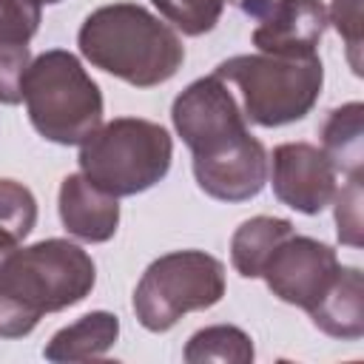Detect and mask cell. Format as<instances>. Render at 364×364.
I'll use <instances>...</instances> for the list:
<instances>
[{
	"instance_id": "obj_23",
	"label": "cell",
	"mask_w": 364,
	"mask_h": 364,
	"mask_svg": "<svg viewBox=\"0 0 364 364\" xmlns=\"http://www.w3.org/2000/svg\"><path fill=\"white\" fill-rule=\"evenodd\" d=\"M14 247H17V242H14V239H9L6 233H0V262H3Z\"/></svg>"
},
{
	"instance_id": "obj_13",
	"label": "cell",
	"mask_w": 364,
	"mask_h": 364,
	"mask_svg": "<svg viewBox=\"0 0 364 364\" xmlns=\"http://www.w3.org/2000/svg\"><path fill=\"white\" fill-rule=\"evenodd\" d=\"M119 336V318L108 310H94L80 316L74 324L57 330L46 344L43 355L48 361H91L102 358Z\"/></svg>"
},
{
	"instance_id": "obj_5",
	"label": "cell",
	"mask_w": 364,
	"mask_h": 364,
	"mask_svg": "<svg viewBox=\"0 0 364 364\" xmlns=\"http://www.w3.org/2000/svg\"><path fill=\"white\" fill-rule=\"evenodd\" d=\"M171 156L173 142L159 122L117 117L82 142L80 171L111 196H134L165 179Z\"/></svg>"
},
{
	"instance_id": "obj_9",
	"label": "cell",
	"mask_w": 364,
	"mask_h": 364,
	"mask_svg": "<svg viewBox=\"0 0 364 364\" xmlns=\"http://www.w3.org/2000/svg\"><path fill=\"white\" fill-rule=\"evenodd\" d=\"M239 6L256 20L253 46L262 54L313 57L327 28L321 0H239Z\"/></svg>"
},
{
	"instance_id": "obj_15",
	"label": "cell",
	"mask_w": 364,
	"mask_h": 364,
	"mask_svg": "<svg viewBox=\"0 0 364 364\" xmlns=\"http://www.w3.org/2000/svg\"><path fill=\"white\" fill-rule=\"evenodd\" d=\"M361 102H347L336 111H330L324 128H321V151L333 162L336 171L347 176H361L364 165V148H361Z\"/></svg>"
},
{
	"instance_id": "obj_12",
	"label": "cell",
	"mask_w": 364,
	"mask_h": 364,
	"mask_svg": "<svg viewBox=\"0 0 364 364\" xmlns=\"http://www.w3.org/2000/svg\"><path fill=\"white\" fill-rule=\"evenodd\" d=\"M313 324L333 336L355 341L364 336V279L358 267H341L327 296L310 310Z\"/></svg>"
},
{
	"instance_id": "obj_8",
	"label": "cell",
	"mask_w": 364,
	"mask_h": 364,
	"mask_svg": "<svg viewBox=\"0 0 364 364\" xmlns=\"http://www.w3.org/2000/svg\"><path fill=\"white\" fill-rule=\"evenodd\" d=\"M338 270L341 264L330 245L293 233L273 250L262 276L273 296L310 313L327 296Z\"/></svg>"
},
{
	"instance_id": "obj_11",
	"label": "cell",
	"mask_w": 364,
	"mask_h": 364,
	"mask_svg": "<svg viewBox=\"0 0 364 364\" xmlns=\"http://www.w3.org/2000/svg\"><path fill=\"white\" fill-rule=\"evenodd\" d=\"M63 228L82 242H108L119 225L117 196L91 185L82 173H68L60 185Z\"/></svg>"
},
{
	"instance_id": "obj_22",
	"label": "cell",
	"mask_w": 364,
	"mask_h": 364,
	"mask_svg": "<svg viewBox=\"0 0 364 364\" xmlns=\"http://www.w3.org/2000/svg\"><path fill=\"white\" fill-rule=\"evenodd\" d=\"M28 63H31L28 46L0 43V102L3 105H17L23 100L20 82H23Z\"/></svg>"
},
{
	"instance_id": "obj_19",
	"label": "cell",
	"mask_w": 364,
	"mask_h": 364,
	"mask_svg": "<svg viewBox=\"0 0 364 364\" xmlns=\"http://www.w3.org/2000/svg\"><path fill=\"white\" fill-rule=\"evenodd\" d=\"M40 26V6L28 0H0V43L28 46Z\"/></svg>"
},
{
	"instance_id": "obj_17",
	"label": "cell",
	"mask_w": 364,
	"mask_h": 364,
	"mask_svg": "<svg viewBox=\"0 0 364 364\" xmlns=\"http://www.w3.org/2000/svg\"><path fill=\"white\" fill-rule=\"evenodd\" d=\"M37 222V199L34 193L14 182L0 179V233H6L14 242H23Z\"/></svg>"
},
{
	"instance_id": "obj_24",
	"label": "cell",
	"mask_w": 364,
	"mask_h": 364,
	"mask_svg": "<svg viewBox=\"0 0 364 364\" xmlns=\"http://www.w3.org/2000/svg\"><path fill=\"white\" fill-rule=\"evenodd\" d=\"M28 3H34V6H48V3H60V0H28Z\"/></svg>"
},
{
	"instance_id": "obj_2",
	"label": "cell",
	"mask_w": 364,
	"mask_h": 364,
	"mask_svg": "<svg viewBox=\"0 0 364 364\" xmlns=\"http://www.w3.org/2000/svg\"><path fill=\"white\" fill-rule=\"evenodd\" d=\"M97 282L91 256L68 239H43L0 262V338L28 336L46 313L82 301Z\"/></svg>"
},
{
	"instance_id": "obj_3",
	"label": "cell",
	"mask_w": 364,
	"mask_h": 364,
	"mask_svg": "<svg viewBox=\"0 0 364 364\" xmlns=\"http://www.w3.org/2000/svg\"><path fill=\"white\" fill-rule=\"evenodd\" d=\"M77 46L91 65L134 88L168 82L185 60L176 31L136 3H111L91 11L80 26Z\"/></svg>"
},
{
	"instance_id": "obj_4",
	"label": "cell",
	"mask_w": 364,
	"mask_h": 364,
	"mask_svg": "<svg viewBox=\"0 0 364 364\" xmlns=\"http://www.w3.org/2000/svg\"><path fill=\"white\" fill-rule=\"evenodd\" d=\"M34 131L57 145H82L102 122V94L82 63L63 48L28 63L20 82Z\"/></svg>"
},
{
	"instance_id": "obj_1",
	"label": "cell",
	"mask_w": 364,
	"mask_h": 364,
	"mask_svg": "<svg viewBox=\"0 0 364 364\" xmlns=\"http://www.w3.org/2000/svg\"><path fill=\"white\" fill-rule=\"evenodd\" d=\"M171 119L193 154V176L208 196L247 202L264 188V145L247 131L245 114L216 74L193 80L173 100Z\"/></svg>"
},
{
	"instance_id": "obj_6",
	"label": "cell",
	"mask_w": 364,
	"mask_h": 364,
	"mask_svg": "<svg viewBox=\"0 0 364 364\" xmlns=\"http://www.w3.org/2000/svg\"><path fill=\"white\" fill-rule=\"evenodd\" d=\"M222 82H233L245 102V117L262 128H279L310 114L321 94L324 68L313 57L239 54L216 65Z\"/></svg>"
},
{
	"instance_id": "obj_7",
	"label": "cell",
	"mask_w": 364,
	"mask_h": 364,
	"mask_svg": "<svg viewBox=\"0 0 364 364\" xmlns=\"http://www.w3.org/2000/svg\"><path fill=\"white\" fill-rule=\"evenodd\" d=\"M225 296V267L205 250H173L142 273L134 290L136 321L151 333L171 330L185 313L208 310Z\"/></svg>"
},
{
	"instance_id": "obj_18",
	"label": "cell",
	"mask_w": 364,
	"mask_h": 364,
	"mask_svg": "<svg viewBox=\"0 0 364 364\" xmlns=\"http://www.w3.org/2000/svg\"><path fill=\"white\" fill-rule=\"evenodd\" d=\"M151 3L182 34L199 37V34H208L219 23L228 0H151Z\"/></svg>"
},
{
	"instance_id": "obj_20",
	"label": "cell",
	"mask_w": 364,
	"mask_h": 364,
	"mask_svg": "<svg viewBox=\"0 0 364 364\" xmlns=\"http://www.w3.org/2000/svg\"><path fill=\"white\" fill-rule=\"evenodd\" d=\"M338 239L350 247H361V176H350L336 196Z\"/></svg>"
},
{
	"instance_id": "obj_10",
	"label": "cell",
	"mask_w": 364,
	"mask_h": 364,
	"mask_svg": "<svg viewBox=\"0 0 364 364\" xmlns=\"http://www.w3.org/2000/svg\"><path fill=\"white\" fill-rule=\"evenodd\" d=\"M336 168L327 154L310 142H284L273 148L270 182L279 202L299 213H321L336 196Z\"/></svg>"
},
{
	"instance_id": "obj_14",
	"label": "cell",
	"mask_w": 364,
	"mask_h": 364,
	"mask_svg": "<svg viewBox=\"0 0 364 364\" xmlns=\"http://www.w3.org/2000/svg\"><path fill=\"white\" fill-rule=\"evenodd\" d=\"M287 236H293V225L279 216H253V219L242 222L230 239L233 270L245 279L262 276L267 259Z\"/></svg>"
},
{
	"instance_id": "obj_21",
	"label": "cell",
	"mask_w": 364,
	"mask_h": 364,
	"mask_svg": "<svg viewBox=\"0 0 364 364\" xmlns=\"http://www.w3.org/2000/svg\"><path fill=\"white\" fill-rule=\"evenodd\" d=\"M327 23L347 40V60L353 71L361 74V0H333Z\"/></svg>"
},
{
	"instance_id": "obj_16",
	"label": "cell",
	"mask_w": 364,
	"mask_h": 364,
	"mask_svg": "<svg viewBox=\"0 0 364 364\" xmlns=\"http://www.w3.org/2000/svg\"><path fill=\"white\" fill-rule=\"evenodd\" d=\"M185 361L202 364V361H233L247 364L253 361V344L250 336L230 324H213L191 336L185 347Z\"/></svg>"
}]
</instances>
